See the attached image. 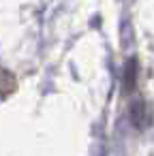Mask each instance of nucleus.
<instances>
[{
  "mask_svg": "<svg viewBox=\"0 0 154 156\" xmlns=\"http://www.w3.org/2000/svg\"><path fill=\"white\" fill-rule=\"evenodd\" d=\"M15 90V77L5 71V69H0V94H9Z\"/></svg>",
  "mask_w": 154,
  "mask_h": 156,
  "instance_id": "1",
  "label": "nucleus"
},
{
  "mask_svg": "<svg viewBox=\"0 0 154 156\" xmlns=\"http://www.w3.org/2000/svg\"><path fill=\"white\" fill-rule=\"evenodd\" d=\"M135 77H137V64L135 60H128L126 73H124V92H131L135 88Z\"/></svg>",
  "mask_w": 154,
  "mask_h": 156,
  "instance_id": "2",
  "label": "nucleus"
},
{
  "mask_svg": "<svg viewBox=\"0 0 154 156\" xmlns=\"http://www.w3.org/2000/svg\"><path fill=\"white\" fill-rule=\"evenodd\" d=\"M131 113H133V122H135L137 126H145V122H148V115H145V105H143L141 101H137V103L133 105Z\"/></svg>",
  "mask_w": 154,
  "mask_h": 156,
  "instance_id": "3",
  "label": "nucleus"
}]
</instances>
